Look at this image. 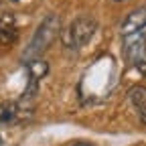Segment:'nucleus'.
<instances>
[{"mask_svg": "<svg viewBox=\"0 0 146 146\" xmlns=\"http://www.w3.org/2000/svg\"><path fill=\"white\" fill-rule=\"evenodd\" d=\"M61 31V21L57 14H49L45 21L39 25L36 33L33 35V41L29 43L25 51V61H35L51 47V43L57 39V35Z\"/></svg>", "mask_w": 146, "mask_h": 146, "instance_id": "1", "label": "nucleus"}, {"mask_svg": "<svg viewBox=\"0 0 146 146\" xmlns=\"http://www.w3.org/2000/svg\"><path fill=\"white\" fill-rule=\"evenodd\" d=\"M96 29H98V23L94 18L79 16L71 25H67V29L63 31V45L69 49H79L94 36Z\"/></svg>", "mask_w": 146, "mask_h": 146, "instance_id": "2", "label": "nucleus"}, {"mask_svg": "<svg viewBox=\"0 0 146 146\" xmlns=\"http://www.w3.org/2000/svg\"><path fill=\"white\" fill-rule=\"evenodd\" d=\"M31 114H33V106L27 104L25 98L21 102H2L0 104V126L18 124L23 120H29Z\"/></svg>", "mask_w": 146, "mask_h": 146, "instance_id": "3", "label": "nucleus"}, {"mask_svg": "<svg viewBox=\"0 0 146 146\" xmlns=\"http://www.w3.org/2000/svg\"><path fill=\"white\" fill-rule=\"evenodd\" d=\"M146 29V6H140L136 8L134 12H130L124 23H122V35L124 36H130V35H136V33H142Z\"/></svg>", "mask_w": 146, "mask_h": 146, "instance_id": "4", "label": "nucleus"}, {"mask_svg": "<svg viewBox=\"0 0 146 146\" xmlns=\"http://www.w3.org/2000/svg\"><path fill=\"white\" fill-rule=\"evenodd\" d=\"M18 31H16V23H14V16L8 12H0V43L10 45L16 41Z\"/></svg>", "mask_w": 146, "mask_h": 146, "instance_id": "5", "label": "nucleus"}, {"mask_svg": "<svg viewBox=\"0 0 146 146\" xmlns=\"http://www.w3.org/2000/svg\"><path fill=\"white\" fill-rule=\"evenodd\" d=\"M128 98H130L134 110H136V114L138 118L146 124V87H132L130 89V94H128Z\"/></svg>", "mask_w": 146, "mask_h": 146, "instance_id": "6", "label": "nucleus"}, {"mask_svg": "<svg viewBox=\"0 0 146 146\" xmlns=\"http://www.w3.org/2000/svg\"><path fill=\"white\" fill-rule=\"evenodd\" d=\"M134 67H136V69H138V71L142 73L144 77H146V55H144V57H142V59H140V61H138V63H136Z\"/></svg>", "mask_w": 146, "mask_h": 146, "instance_id": "7", "label": "nucleus"}, {"mask_svg": "<svg viewBox=\"0 0 146 146\" xmlns=\"http://www.w3.org/2000/svg\"><path fill=\"white\" fill-rule=\"evenodd\" d=\"M75 146H91V144H75Z\"/></svg>", "mask_w": 146, "mask_h": 146, "instance_id": "8", "label": "nucleus"}, {"mask_svg": "<svg viewBox=\"0 0 146 146\" xmlns=\"http://www.w3.org/2000/svg\"><path fill=\"white\" fill-rule=\"evenodd\" d=\"M2 10H4V8H2V2H0V12H2Z\"/></svg>", "mask_w": 146, "mask_h": 146, "instance_id": "9", "label": "nucleus"}, {"mask_svg": "<svg viewBox=\"0 0 146 146\" xmlns=\"http://www.w3.org/2000/svg\"><path fill=\"white\" fill-rule=\"evenodd\" d=\"M14 2H21V0H14Z\"/></svg>", "mask_w": 146, "mask_h": 146, "instance_id": "10", "label": "nucleus"}, {"mask_svg": "<svg viewBox=\"0 0 146 146\" xmlns=\"http://www.w3.org/2000/svg\"><path fill=\"white\" fill-rule=\"evenodd\" d=\"M118 2H122V0H118Z\"/></svg>", "mask_w": 146, "mask_h": 146, "instance_id": "11", "label": "nucleus"}, {"mask_svg": "<svg viewBox=\"0 0 146 146\" xmlns=\"http://www.w3.org/2000/svg\"><path fill=\"white\" fill-rule=\"evenodd\" d=\"M0 142H2V140H0Z\"/></svg>", "mask_w": 146, "mask_h": 146, "instance_id": "12", "label": "nucleus"}]
</instances>
